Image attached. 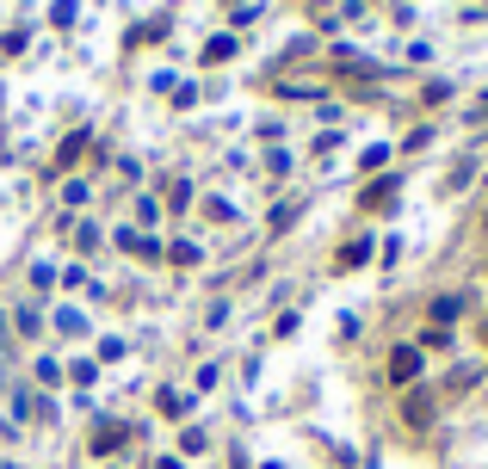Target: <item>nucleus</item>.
I'll return each mask as SVG.
<instances>
[{
	"mask_svg": "<svg viewBox=\"0 0 488 469\" xmlns=\"http://www.w3.org/2000/svg\"><path fill=\"white\" fill-rule=\"evenodd\" d=\"M414 377H420V352L396 346V358H389V383H414Z\"/></svg>",
	"mask_w": 488,
	"mask_h": 469,
	"instance_id": "1",
	"label": "nucleus"
},
{
	"mask_svg": "<svg viewBox=\"0 0 488 469\" xmlns=\"http://www.w3.org/2000/svg\"><path fill=\"white\" fill-rule=\"evenodd\" d=\"M389 198H396V179H383V186H371V192H365V211H389Z\"/></svg>",
	"mask_w": 488,
	"mask_h": 469,
	"instance_id": "2",
	"label": "nucleus"
},
{
	"mask_svg": "<svg viewBox=\"0 0 488 469\" xmlns=\"http://www.w3.org/2000/svg\"><path fill=\"white\" fill-rule=\"evenodd\" d=\"M402 414H408V426H427V420H433V408H427V395H408V408H402Z\"/></svg>",
	"mask_w": 488,
	"mask_h": 469,
	"instance_id": "3",
	"label": "nucleus"
},
{
	"mask_svg": "<svg viewBox=\"0 0 488 469\" xmlns=\"http://www.w3.org/2000/svg\"><path fill=\"white\" fill-rule=\"evenodd\" d=\"M124 445V426H100V439H93V451H118Z\"/></svg>",
	"mask_w": 488,
	"mask_h": 469,
	"instance_id": "4",
	"label": "nucleus"
},
{
	"mask_svg": "<svg viewBox=\"0 0 488 469\" xmlns=\"http://www.w3.org/2000/svg\"><path fill=\"white\" fill-rule=\"evenodd\" d=\"M365 253H371L365 241H353V247H347V253H340V266H347V272H353V266H365Z\"/></svg>",
	"mask_w": 488,
	"mask_h": 469,
	"instance_id": "5",
	"label": "nucleus"
},
{
	"mask_svg": "<svg viewBox=\"0 0 488 469\" xmlns=\"http://www.w3.org/2000/svg\"><path fill=\"white\" fill-rule=\"evenodd\" d=\"M483 340H488V334H483Z\"/></svg>",
	"mask_w": 488,
	"mask_h": 469,
	"instance_id": "6",
	"label": "nucleus"
}]
</instances>
